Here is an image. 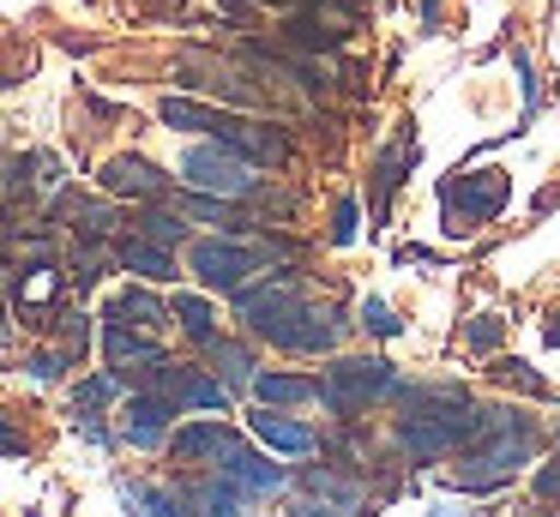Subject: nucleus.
I'll list each match as a JSON object with an SVG mask.
<instances>
[{
	"mask_svg": "<svg viewBox=\"0 0 560 517\" xmlns=\"http://www.w3.org/2000/svg\"><path fill=\"white\" fill-rule=\"evenodd\" d=\"M235 313L247 319L254 337L290 349V355H326L343 337V319H331L326 307H314L290 271H271L266 283H242L235 289Z\"/></svg>",
	"mask_w": 560,
	"mask_h": 517,
	"instance_id": "f257e3e1",
	"label": "nucleus"
},
{
	"mask_svg": "<svg viewBox=\"0 0 560 517\" xmlns=\"http://www.w3.org/2000/svg\"><path fill=\"white\" fill-rule=\"evenodd\" d=\"M476 433H482V409L458 385H434V391H410V415L398 427V445L410 457H452Z\"/></svg>",
	"mask_w": 560,
	"mask_h": 517,
	"instance_id": "f03ea898",
	"label": "nucleus"
},
{
	"mask_svg": "<svg viewBox=\"0 0 560 517\" xmlns=\"http://www.w3.org/2000/svg\"><path fill=\"white\" fill-rule=\"evenodd\" d=\"M530 451H536L530 415H518V409H482V433L464 445V469L452 481H458V487H470V493L506 487V481L530 463Z\"/></svg>",
	"mask_w": 560,
	"mask_h": 517,
	"instance_id": "7ed1b4c3",
	"label": "nucleus"
},
{
	"mask_svg": "<svg viewBox=\"0 0 560 517\" xmlns=\"http://www.w3.org/2000/svg\"><path fill=\"white\" fill-rule=\"evenodd\" d=\"M512 199V175L500 168H458L452 180H440V211H446L452 235H476L482 223H494Z\"/></svg>",
	"mask_w": 560,
	"mask_h": 517,
	"instance_id": "20e7f679",
	"label": "nucleus"
},
{
	"mask_svg": "<svg viewBox=\"0 0 560 517\" xmlns=\"http://www.w3.org/2000/svg\"><path fill=\"white\" fill-rule=\"evenodd\" d=\"M386 391H398V367L386 355H350V361H331L326 379H319V403L331 415H362L368 403H380Z\"/></svg>",
	"mask_w": 560,
	"mask_h": 517,
	"instance_id": "39448f33",
	"label": "nucleus"
},
{
	"mask_svg": "<svg viewBox=\"0 0 560 517\" xmlns=\"http://www.w3.org/2000/svg\"><path fill=\"white\" fill-rule=\"evenodd\" d=\"M182 175L194 192H211V199H247V192H259V175L247 156H235L230 144H194V151L182 156Z\"/></svg>",
	"mask_w": 560,
	"mask_h": 517,
	"instance_id": "423d86ee",
	"label": "nucleus"
},
{
	"mask_svg": "<svg viewBox=\"0 0 560 517\" xmlns=\"http://www.w3.org/2000/svg\"><path fill=\"white\" fill-rule=\"evenodd\" d=\"M187 265H194V277L206 289H230L235 295V289L266 265V247H247L242 235H211V240H194V247H187Z\"/></svg>",
	"mask_w": 560,
	"mask_h": 517,
	"instance_id": "0eeeda50",
	"label": "nucleus"
},
{
	"mask_svg": "<svg viewBox=\"0 0 560 517\" xmlns=\"http://www.w3.org/2000/svg\"><path fill=\"white\" fill-rule=\"evenodd\" d=\"M139 379H145V391H163L175 409H230V385L206 367H170V361H158Z\"/></svg>",
	"mask_w": 560,
	"mask_h": 517,
	"instance_id": "6e6552de",
	"label": "nucleus"
},
{
	"mask_svg": "<svg viewBox=\"0 0 560 517\" xmlns=\"http://www.w3.org/2000/svg\"><path fill=\"white\" fill-rule=\"evenodd\" d=\"M218 144H230L235 156H247L254 168H278L283 156H290V139H283L278 127H266V120H242V115H230L223 108V127L211 132Z\"/></svg>",
	"mask_w": 560,
	"mask_h": 517,
	"instance_id": "1a4fd4ad",
	"label": "nucleus"
},
{
	"mask_svg": "<svg viewBox=\"0 0 560 517\" xmlns=\"http://www.w3.org/2000/svg\"><path fill=\"white\" fill-rule=\"evenodd\" d=\"M97 180H103L109 199H139V204L170 199V175H163L158 163H145V156H109Z\"/></svg>",
	"mask_w": 560,
	"mask_h": 517,
	"instance_id": "9d476101",
	"label": "nucleus"
},
{
	"mask_svg": "<svg viewBox=\"0 0 560 517\" xmlns=\"http://www.w3.org/2000/svg\"><path fill=\"white\" fill-rule=\"evenodd\" d=\"M103 361H109V373H121V379L158 367L163 361L158 331H133V325H121V319H103Z\"/></svg>",
	"mask_w": 560,
	"mask_h": 517,
	"instance_id": "9b49d317",
	"label": "nucleus"
},
{
	"mask_svg": "<svg viewBox=\"0 0 560 517\" xmlns=\"http://www.w3.org/2000/svg\"><path fill=\"white\" fill-rule=\"evenodd\" d=\"M175 415H182V409H175L163 391H139V397H127V421H121L127 445H139V451H158V445L170 439V421H175Z\"/></svg>",
	"mask_w": 560,
	"mask_h": 517,
	"instance_id": "f8f14e48",
	"label": "nucleus"
},
{
	"mask_svg": "<svg viewBox=\"0 0 560 517\" xmlns=\"http://www.w3.org/2000/svg\"><path fill=\"white\" fill-rule=\"evenodd\" d=\"M61 271H55V259H31L25 277H19V307L31 313V325H55L61 319Z\"/></svg>",
	"mask_w": 560,
	"mask_h": 517,
	"instance_id": "ddd939ff",
	"label": "nucleus"
},
{
	"mask_svg": "<svg viewBox=\"0 0 560 517\" xmlns=\"http://www.w3.org/2000/svg\"><path fill=\"white\" fill-rule=\"evenodd\" d=\"M218 475H223V481H235V487H242V493H278V487H283V469L271 463V457L247 451L242 439H235L230 451L218 457Z\"/></svg>",
	"mask_w": 560,
	"mask_h": 517,
	"instance_id": "4468645a",
	"label": "nucleus"
},
{
	"mask_svg": "<svg viewBox=\"0 0 560 517\" xmlns=\"http://www.w3.org/2000/svg\"><path fill=\"white\" fill-rule=\"evenodd\" d=\"M230 445H235V433L223 427V421H187V427L170 439V457L175 463H218Z\"/></svg>",
	"mask_w": 560,
	"mask_h": 517,
	"instance_id": "2eb2a0df",
	"label": "nucleus"
},
{
	"mask_svg": "<svg viewBox=\"0 0 560 517\" xmlns=\"http://www.w3.org/2000/svg\"><path fill=\"white\" fill-rule=\"evenodd\" d=\"M115 259H121V271L145 277V283H175V252L145 235H121L115 240Z\"/></svg>",
	"mask_w": 560,
	"mask_h": 517,
	"instance_id": "dca6fc26",
	"label": "nucleus"
},
{
	"mask_svg": "<svg viewBox=\"0 0 560 517\" xmlns=\"http://www.w3.org/2000/svg\"><path fill=\"white\" fill-rule=\"evenodd\" d=\"M247 427H254V439L271 445V451H314V445H319V433L307 427V421H290V415H278V409L247 415Z\"/></svg>",
	"mask_w": 560,
	"mask_h": 517,
	"instance_id": "f3484780",
	"label": "nucleus"
},
{
	"mask_svg": "<svg viewBox=\"0 0 560 517\" xmlns=\"http://www.w3.org/2000/svg\"><path fill=\"white\" fill-rule=\"evenodd\" d=\"M254 397L266 409H290V403H314L319 397V379H307V373H254Z\"/></svg>",
	"mask_w": 560,
	"mask_h": 517,
	"instance_id": "a211bd4d",
	"label": "nucleus"
},
{
	"mask_svg": "<svg viewBox=\"0 0 560 517\" xmlns=\"http://www.w3.org/2000/svg\"><path fill=\"white\" fill-rule=\"evenodd\" d=\"M103 319H121V325H133V331H158L163 319H170V307H163L151 289H121V295L109 301V313Z\"/></svg>",
	"mask_w": 560,
	"mask_h": 517,
	"instance_id": "6ab92c4d",
	"label": "nucleus"
},
{
	"mask_svg": "<svg viewBox=\"0 0 560 517\" xmlns=\"http://www.w3.org/2000/svg\"><path fill=\"white\" fill-rule=\"evenodd\" d=\"M410 163H416V139H410V132H404L392 151H380V163H374V216L386 211V199L404 187V168H410Z\"/></svg>",
	"mask_w": 560,
	"mask_h": 517,
	"instance_id": "aec40b11",
	"label": "nucleus"
},
{
	"mask_svg": "<svg viewBox=\"0 0 560 517\" xmlns=\"http://www.w3.org/2000/svg\"><path fill=\"white\" fill-rule=\"evenodd\" d=\"M61 216H73V228L85 240H103L115 228V204H97V199H79V192H61V204H55Z\"/></svg>",
	"mask_w": 560,
	"mask_h": 517,
	"instance_id": "412c9836",
	"label": "nucleus"
},
{
	"mask_svg": "<svg viewBox=\"0 0 560 517\" xmlns=\"http://www.w3.org/2000/svg\"><path fill=\"white\" fill-rule=\"evenodd\" d=\"M158 115L170 120L175 132H218V127H223V115H218V108L194 103V96H163V103H158Z\"/></svg>",
	"mask_w": 560,
	"mask_h": 517,
	"instance_id": "4be33fe9",
	"label": "nucleus"
},
{
	"mask_svg": "<svg viewBox=\"0 0 560 517\" xmlns=\"http://www.w3.org/2000/svg\"><path fill=\"white\" fill-rule=\"evenodd\" d=\"M133 235L158 240V247H182V240H187V216L182 211H163V199H158V204H145V211H139Z\"/></svg>",
	"mask_w": 560,
	"mask_h": 517,
	"instance_id": "5701e85b",
	"label": "nucleus"
},
{
	"mask_svg": "<svg viewBox=\"0 0 560 517\" xmlns=\"http://www.w3.org/2000/svg\"><path fill=\"white\" fill-rule=\"evenodd\" d=\"M170 319H182V331L194 337V343H211V337H218V313H211L206 295H175Z\"/></svg>",
	"mask_w": 560,
	"mask_h": 517,
	"instance_id": "b1692460",
	"label": "nucleus"
},
{
	"mask_svg": "<svg viewBox=\"0 0 560 517\" xmlns=\"http://www.w3.org/2000/svg\"><path fill=\"white\" fill-rule=\"evenodd\" d=\"M194 517H242V487L235 481H206V487L194 493Z\"/></svg>",
	"mask_w": 560,
	"mask_h": 517,
	"instance_id": "393cba45",
	"label": "nucleus"
},
{
	"mask_svg": "<svg viewBox=\"0 0 560 517\" xmlns=\"http://www.w3.org/2000/svg\"><path fill=\"white\" fill-rule=\"evenodd\" d=\"M211 361H218V379L223 385H247L254 379V361H247V349L242 343H223V337H211Z\"/></svg>",
	"mask_w": 560,
	"mask_h": 517,
	"instance_id": "a878e982",
	"label": "nucleus"
},
{
	"mask_svg": "<svg viewBox=\"0 0 560 517\" xmlns=\"http://www.w3.org/2000/svg\"><path fill=\"white\" fill-rule=\"evenodd\" d=\"M500 337H506V319H494V313H476L470 325H464V343L482 355V349H500Z\"/></svg>",
	"mask_w": 560,
	"mask_h": 517,
	"instance_id": "bb28decb",
	"label": "nucleus"
},
{
	"mask_svg": "<svg viewBox=\"0 0 560 517\" xmlns=\"http://www.w3.org/2000/svg\"><path fill=\"white\" fill-rule=\"evenodd\" d=\"M127 500L139 505V517H187L182 505H175L170 493H158V487H127Z\"/></svg>",
	"mask_w": 560,
	"mask_h": 517,
	"instance_id": "cd10ccee",
	"label": "nucleus"
},
{
	"mask_svg": "<svg viewBox=\"0 0 560 517\" xmlns=\"http://www.w3.org/2000/svg\"><path fill=\"white\" fill-rule=\"evenodd\" d=\"M494 373L506 385H518V391H530V397H555V391H548V379H536V373H530V361H500Z\"/></svg>",
	"mask_w": 560,
	"mask_h": 517,
	"instance_id": "c85d7f7f",
	"label": "nucleus"
},
{
	"mask_svg": "<svg viewBox=\"0 0 560 517\" xmlns=\"http://www.w3.org/2000/svg\"><path fill=\"white\" fill-rule=\"evenodd\" d=\"M362 325H368V331H380V337H398V319H392V307H386V301H374V295L362 301Z\"/></svg>",
	"mask_w": 560,
	"mask_h": 517,
	"instance_id": "c756f323",
	"label": "nucleus"
},
{
	"mask_svg": "<svg viewBox=\"0 0 560 517\" xmlns=\"http://www.w3.org/2000/svg\"><path fill=\"white\" fill-rule=\"evenodd\" d=\"M331 240H338V247L355 240V199H338V211H331Z\"/></svg>",
	"mask_w": 560,
	"mask_h": 517,
	"instance_id": "7c9ffc66",
	"label": "nucleus"
},
{
	"mask_svg": "<svg viewBox=\"0 0 560 517\" xmlns=\"http://www.w3.org/2000/svg\"><path fill=\"white\" fill-rule=\"evenodd\" d=\"M67 367H73V355H67V349H61V355H55V349H43V355H31V373H37V379H61Z\"/></svg>",
	"mask_w": 560,
	"mask_h": 517,
	"instance_id": "2f4dec72",
	"label": "nucleus"
},
{
	"mask_svg": "<svg viewBox=\"0 0 560 517\" xmlns=\"http://www.w3.org/2000/svg\"><path fill=\"white\" fill-rule=\"evenodd\" d=\"M19 451H25V439L13 433V421L0 415V457H19Z\"/></svg>",
	"mask_w": 560,
	"mask_h": 517,
	"instance_id": "473e14b6",
	"label": "nucleus"
},
{
	"mask_svg": "<svg viewBox=\"0 0 560 517\" xmlns=\"http://www.w3.org/2000/svg\"><path fill=\"white\" fill-rule=\"evenodd\" d=\"M548 343L560 349V313H555V319H548Z\"/></svg>",
	"mask_w": 560,
	"mask_h": 517,
	"instance_id": "72a5a7b5",
	"label": "nucleus"
},
{
	"mask_svg": "<svg viewBox=\"0 0 560 517\" xmlns=\"http://www.w3.org/2000/svg\"><path fill=\"white\" fill-rule=\"evenodd\" d=\"M0 343H7V313H0Z\"/></svg>",
	"mask_w": 560,
	"mask_h": 517,
	"instance_id": "f704fd0d",
	"label": "nucleus"
},
{
	"mask_svg": "<svg viewBox=\"0 0 560 517\" xmlns=\"http://www.w3.org/2000/svg\"><path fill=\"white\" fill-rule=\"evenodd\" d=\"M271 7H290V0H271Z\"/></svg>",
	"mask_w": 560,
	"mask_h": 517,
	"instance_id": "c9c22d12",
	"label": "nucleus"
}]
</instances>
